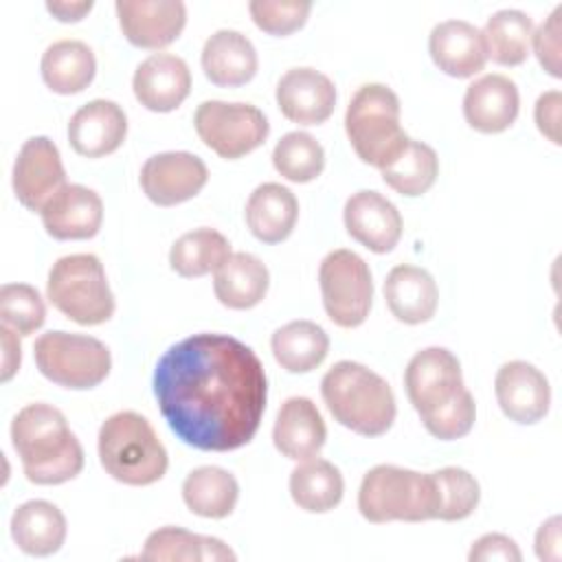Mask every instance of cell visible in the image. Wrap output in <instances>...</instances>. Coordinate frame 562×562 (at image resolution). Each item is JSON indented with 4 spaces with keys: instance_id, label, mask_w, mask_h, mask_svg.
I'll return each mask as SVG.
<instances>
[{
    "instance_id": "cell-1",
    "label": "cell",
    "mask_w": 562,
    "mask_h": 562,
    "mask_svg": "<svg viewBox=\"0 0 562 562\" xmlns=\"http://www.w3.org/2000/svg\"><path fill=\"white\" fill-rule=\"evenodd\" d=\"M154 395L187 446L228 452L259 430L268 382L259 356L228 334H193L171 345L154 371Z\"/></svg>"
},
{
    "instance_id": "cell-2",
    "label": "cell",
    "mask_w": 562,
    "mask_h": 562,
    "mask_svg": "<svg viewBox=\"0 0 562 562\" xmlns=\"http://www.w3.org/2000/svg\"><path fill=\"white\" fill-rule=\"evenodd\" d=\"M404 386L413 408L432 437L452 441L472 430L476 404L463 386L459 358L446 347L417 351L404 371Z\"/></svg>"
},
{
    "instance_id": "cell-3",
    "label": "cell",
    "mask_w": 562,
    "mask_h": 562,
    "mask_svg": "<svg viewBox=\"0 0 562 562\" xmlns=\"http://www.w3.org/2000/svg\"><path fill=\"white\" fill-rule=\"evenodd\" d=\"M11 441L24 474L35 485H59L83 468V448L64 413L50 404L24 406L11 424Z\"/></svg>"
},
{
    "instance_id": "cell-4",
    "label": "cell",
    "mask_w": 562,
    "mask_h": 562,
    "mask_svg": "<svg viewBox=\"0 0 562 562\" xmlns=\"http://www.w3.org/2000/svg\"><path fill=\"white\" fill-rule=\"evenodd\" d=\"M321 395L334 419L358 435L380 437L395 422L389 382L360 362H336L321 380Z\"/></svg>"
},
{
    "instance_id": "cell-5",
    "label": "cell",
    "mask_w": 562,
    "mask_h": 562,
    "mask_svg": "<svg viewBox=\"0 0 562 562\" xmlns=\"http://www.w3.org/2000/svg\"><path fill=\"white\" fill-rule=\"evenodd\" d=\"M99 461L125 485H151L167 472L169 457L151 424L134 411L108 417L99 430Z\"/></svg>"
},
{
    "instance_id": "cell-6",
    "label": "cell",
    "mask_w": 562,
    "mask_h": 562,
    "mask_svg": "<svg viewBox=\"0 0 562 562\" xmlns=\"http://www.w3.org/2000/svg\"><path fill=\"white\" fill-rule=\"evenodd\" d=\"M347 138L358 158L378 169L389 167L408 145L400 125V99L384 83H364L345 112Z\"/></svg>"
},
{
    "instance_id": "cell-7",
    "label": "cell",
    "mask_w": 562,
    "mask_h": 562,
    "mask_svg": "<svg viewBox=\"0 0 562 562\" xmlns=\"http://www.w3.org/2000/svg\"><path fill=\"white\" fill-rule=\"evenodd\" d=\"M358 509L375 525L435 520L437 492L432 474L380 463L362 476Z\"/></svg>"
},
{
    "instance_id": "cell-8",
    "label": "cell",
    "mask_w": 562,
    "mask_h": 562,
    "mask_svg": "<svg viewBox=\"0 0 562 562\" xmlns=\"http://www.w3.org/2000/svg\"><path fill=\"white\" fill-rule=\"evenodd\" d=\"M48 301L79 325H101L114 314V294L99 257L79 252L57 259L46 281Z\"/></svg>"
},
{
    "instance_id": "cell-9",
    "label": "cell",
    "mask_w": 562,
    "mask_h": 562,
    "mask_svg": "<svg viewBox=\"0 0 562 562\" xmlns=\"http://www.w3.org/2000/svg\"><path fill=\"white\" fill-rule=\"evenodd\" d=\"M40 373L64 389H92L101 384L112 367L110 349L83 334L46 331L33 345Z\"/></svg>"
},
{
    "instance_id": "cell-10",
    "label": "cell",
    "mask_w": 562,
    "mask_h": 562,
    "mask_svg": "<svg viewBox=\"0 0 562 562\" xmlns=\"http://www.w3.org/2000/svg\"><path fill=\"white\" fill-rule=\"evenodd\" d=\"M323 307L331 323L351 329L367 321L373 301V281L367 261L353 250H331L318 268Z\"/></svg>"
},
{
    "instance_id": "cell-11",
    "label": "cell",
    "mask_w": 562,
    "mask_h": 562,
    "mask_svg": "<svg viewBox=\"0 0 562 562\" xmlns=\"http://www.w3.org/2000/svg\"><path fill=\"white\" fill-rule=\"evenodd\" d=\"M200 140L220 158L235 160L261 147L270 125L266 114L250 103L204 101L193 116Z\"/></svg>"
},
{
    "instance_id": "cell-12",
    "label": "cell",
    "mask_w": 562,
    "mask_h": 562,
    "mask_svg": "<svg viewBox=\"0 0 562 562\" xmlns=\"http://www.w3.org/2000/svg\"><path fill=\"white\" fill-rule=\"evenodd\" d=\"M209 180L204 160L189 151H162L140 169L143 193L158 206H176L195 198Z\"/></svg>"
},
{
    "instance_id": "cell-13",
    "label": "cell",
    "mask_w": 562,
    "mask_h": 562,
    "mask_svg": "<svg viewBox=\"0 0 562 562\" xmlns=\"http://www.w3.org/2000/svg\"><path fill=\"white\" fill-rule=\"evenodd\" d=\"M66 184V171L57 145L48 136H31L18 151L13 165V191L22 206L42 211Z\"/></svg>"
},
{
    "instance_id": "cell-14",
    "label": "cell",
    "mask_w": 562,
    "mask_h": 562,
    "mask_svg": "<svg viewBox=\"0 0 562 562\" xmlns=\"http://www.w3.org/2000/svg\"><path fill=\"white\" fill-rule=\"evenodd\" d=\"M114 9L125 40L138 48H165L187 24V7L180 0H119Z\"/></svg>"
},
{
    "instance_id": "cell-15",
    "label": "cell",
    "mask_w": 562,
    "mask_h": 562,
    "mask_svg": "<svg viewBox=\"0 0 562 562\" xmlns=\"http://www.w3.org/2000/svg\"><path fill=\"white\" fill-rule=\"evenodd\" d=\"M494 391L501 411L516 424H536L549 413V380L531 362H505L496 371Z\"/></svg>"
},
{
    "instance_id": "cell-16",
    "label": "cell",
    "mask_w": 562,
    "mask_h": 562,
    "mask_svg": "<svg viewBox=\"0 0 562 562\" xmlns=\"http://www.w3.org/2000/svg\"><path fill=\"white\" fill-rule=\"evenodd\" d=\"M277 105L292 123L321 125L336 108V88L316 68H290L277 83Z\"/></svg>"
},
{
    "instance_id": "cell-17",
    "label": "cell",
    "mask_w": 562,
    "mask_h": 562,
    "mask_svg": "<svg viewBox=\"0 0 562 562\" xmlns=\"http://www.w3.org/2000/svg\"><path fill=\"white\" fill-rule=\"evenodd\" d=\"M345 228L371 252H389L402 237V215L397 206L378 191H358L345 202Z\"/></svg>"
},
{
    "instance_id": "cell-18",
    "label": "cell",
    "mask_w": 562,
    "mask_h": 562,
    "mask_svg": "<svg viewBox=\"0 0 562 562\" xmlns=\"http://www.w3.org/2000/svg\"><path fill=\"white\" fill-rule=\"evenodd\" d=\"M132 88L143 108L151 112H171L191 92V70L178 55L154 53L138 64Z\"/></svg>"
},
{
    "instance_id": "cell-19",
    "label": "cell",
    "mask_w": 562,
    "mask_h": 562,
    "mask_svg": "<svg viewBox=\"0 0 562 562\" xmlns=\"http://www.w3.org/2000/svg\"><path fill=\"white\" fill-rule=\"evenodd\" d=\"M46 233L55 239H90L103 222V202L83 184H64L40 211Z\"/></svg>"
},
{
    "instance_id": "cell-20",
    "label": "cell",
    "mask_w": 562,
    "mask_h": 562,
    "mask_svg": "<svg viewBox=\"0 0 562 562\" xmlns=\"http://www.w3.org/2000/svg\"><path fill=\"white\" fill-rule=\"evenodd\" d=\"M127 134L123 108L108 99H94L81 105L68 123V140L79 156L101 158L116 151Z\"/></svg>"
},
{
    "instance_id": "cell-21",
    "label": "cell",
    "mask_w": 562,
    "mask_h": 562,
    "mask_svg": "<svg viewBox=\"0 0 562 562\" xmlns=\"http://www.w3.org/2000/svg\"><path fill=\"white\" fill-rule=\"evenodd\" d=\"M520 97L516 83L505 75H483L472 81L463 97V116L483 134L505 132L518 116Z\"/></svg>"
},
{
    "instance_id": "cell-22",
    "label": "cell",
    "mask_w": 562,
    "mask_h": 562,
    "mask_svg": "<svg viewBox=\"0 0 562 562\" xmlns=\"http://www.w3.org/2000/svg\"><path fill=\"white\" fill-rule=\"evenodd\" d=\"M428 50L437 68L457 79L481 72L487 61L483 33L465 20L439 22L430 31Z\"/></svg>"
},
{
    "instance_id": "cell-23",
    "label": "cell",
    "mask_w": 562,
    "mask_h": 562,
    "mask_svg": "<svg viewBox=\"0 0 562 562\" xmlns=\"http://www.w3.org/2000/svg\"><path fill=\"white\" fill-rule=\"evenodd\" d=\"M325 439V422L310 397H288L281 404L272 428V441L283 457L292 461L316 457Z\"/></svg>"
},
{
    "instance_id": "cell-24",
    "label": "cell",
    "mask_w": 562,
    "mask_h": 562,
    "mask_svg": "<svg viewBox=\"0 0 562 562\" xmlns=\"http://www.w3.org/2000/svg\"><path fill=\"white\" fill-rule=\"evenodd\" d=\"M257 66V50L252 42L239 31L220 29L204 42L202 70L215 86H244L255 77Z\"/></svg>"
},
{
    "instance_id": "cell-25",
    "label": "cell",
    "mask_w": 562,
    "mask_h": 562,
    "mask_svg": "<svg viewBox=\"0 0 562 562\" xmlns=\"http://www.w3.org/2000/svg\"><path fill=\"white\" fill-rule=\"evenodd\" d=\"M384 299L397 321L406 325H419L435 316L439 290L428 270L400 263L386 274Z\"/></svg>"
},
{
    "instance_id": "cell-26",
    "label": "cell",
    "mask_w": 562,
    "mask_h": 562,
    "mask_svg": "<svg viewBox=\"0 0 562 562\" xmlns=\"http://www.w3.org/2000/svg\"><path fill=\"white\" fill-rule=\"evenodd\" d=\"M299 217L294 193L279 182L259 184L246 202V224L263 244H279L290 237Z\"/></svg>"
},
{
    "instance_id": "cell-27",
    "label": "cell",
    "mask_w": 562,
    "mask_h": 562,
    "mask_svg": "<svg viewBox=\"0 0 562 562\" xmlns=\"http://www.w3.org/2000/svg\"><path fill=\"white\" fill-rule=\"evenodd\" d=\"M270 272L261 259L250 252H231L213 272V290L222 305L231 310H250L268 292Z\"/></svg>"
},
{
    "instance_id": "cell-28",
    "label": "cell",
    "mask_w": 562,
    "mask_h": 562,
    "mask_svg": "<svg viewBox=\"0 0 562 562\" xmlns=\"http://www.w3.org/2000/svg\"><path fill=\"white\" fill-rule=\"evenodd\" d=\"M11 538L29 555H50L66 540V518L48 501H26L11 516Z\"/></svg>"
},
{
    "instance_id": "cell-29",
    "label": "cell",
    "mask_w": 562,
    "mask_h": 562,
    "mask_svg": "<svg viewBox=\"0 0 562 562\" xmlns=\"http://www.w3.org/2000/svg\"><path fill=\"white\" fill-rule=\"evenodd\" d=\"M42 79L57 94H77L90 86L97 59L88 44L79 40L53 42L42 55Z\"/></svg>"
},
{
    "instance_id": "cell-30",
    "label": "cell",
    "mask_w": 562,
    "mask_h": 562,
    "mask_svg": "<svg viewBox=\"0 0 562 562\" xmlns=\"http://www.w3.org/2000/svg\"><path fill=\"white\" fill-rule=\"evenodd\" d=\"M270 347L285 371L307 373L327 358L329 336L312 321H292L272 334Z\"/></svg>"
},
{
    "instance_id": "cell-31",
    "label": "cell",
    "mask_w": 562,
    "mask_h": 562,
    "mask_svg": "<svg viewBox=\"0 0 562 562\" xmlns=\"http://www.w3.org/2000/svg\"><path fill=\"white\" fill-rule=\"evenodd\" d=\"M342 474L327 459L310 457L290 474V496L310 514H325L334 509L342 501Z\"/></svg>"
},
{
    "instance_id": "cell-32",
    "label": "cell",
    "mask_w": 562,
    "mask_h": 562,
    "mask_svg": "<svg viewBox=\"0 0 562 562\" xmlns=\"http://www.w3.org/2000/svg\"><path fill=\"white\" fill-rule=\"evenodd\" d=\"M237 498V479L217 465L195 468L182 483L184 505L202 518H226L235 509Z\"/></svg>"
},
{
    "instance_id": "cell-33",
    "label": "cell",
    "mask_w": 562,
    "mask_h": 562,
    "mask_svg": "<svg viewBox=\"0 0 562 562\" xmlns=\"http://www.w3.org/2000/svg\"><path fill=\"white\" fill-rule=\"evenodd\" d=\"M140 558L156 562H204L235 560V553L217 538L191 533L182 527H160L147 536Z\"/></svg>"
},
{
    "instance_id": "cell-34",
    "label": "cell",
    "mask_w": 562,
    "mask_h": 562,
    "mask_svg": "<svg viewBox=\"0 0 562 562\" xmlns=\"http://www.w3.org/2000/svg\"><path fill=\"white\" fill-rule=\"evenodd\" d=\"M487 57L498 66H520L531 50L533 22L518 9H501L483 26Z\"/></svg>"
},
{
    "instance_id": "cell-35",
    "label": "cell",
    "mask_w": 562,
    "mask_h": 562,
    "mask_svg": "<svg viewBox=\"0 0 562 562\" xmlns=\"http://www.w3.org/2000/svg\"><path fill=\"white\" fill-rule=\"evenodd\" d=\"M231 255L228 239L215 228H198L180 235L169 250V266L184 279L215 272Z\"/></svg>"
},
{
    "instance_id": "cell-36",
    "label": "cell",
    "mask_w": 562,
    "mask_h": 562,
    "mask_svg": "<svg viewBox=\"0 0 562 562\" xmlns=\"http://www.w3.org/2000/svg\"><path fill=\"white\" fill-rule=\"evenodd\" d=\"M382 180L400 195L415 198L426 193L439 173V158L435 149L422 140H408L404 151L384 169Z\"/></svg>"
},
{
    "instance_id": "cell-37",
    "label": "cell",
    "mask_w": 562,
    "mask_h": 562,
    "mask_svg": "<svg viewBox=\"0 0 562 562\" xmlns=\"http://www.w3.org/2000/svg\"><path fill=\"white\" fill-rule=\"evenodd\" d=\"M274 169L290 182H310L325 167L323 145L307 132H288L272 151Z\"/></svg>"
},
{
    "instance_id": "cell-38",
    "label": "cell",
    "mask_w": 562,
    "mask_h": 562,
    "mask_svg": "<svg viewBox=\"0 0 562 562\" xmlns=\"http://www.w3.org/2000/svg\"><path fill=\"white\" fill-rule=\"evenodd\" d=\"M435 481V492H437V520L454 522L468 518L481 498V490L476 479L457 465L441 468L437 472H430Z\"/></svg>"
},
{
    "instance_id": "cell-39",
    "label": "cell",
    "mask_w": 562,
    "mask_h": 562,
    "mask_svg": "<svg viewBox=\"0 0 562 562\" xmlns=\"http://www.w3.org/2000/svg\"><path fill=\"white\" fill-rule=\"evenodd\" d=\"M0 318L2 325L13 329L18 336H31L44 325V299L33 285L4 283L0 288Z\"/></svg>"
},
{
    "instance_id": "cell-40",
    "label": "cell",
    "mask_w": 562,
    "mask_h": 562,
    "mask_svg": "<svg viewBox=\"0 0 562 562\" xmlns=\"http://www.w3.org/2000/svg\"><path fill=\"white\" fill-rule=\"evenodd\" d=\"M252 22L270 35H290L299 31L310 11L312 2L307 0H252L248 4Z\"/></svg>"
},
{
    "instance_id": "cell-41",
    "label": "cell",
    "mask_w": 562,
    "mask_h": 562,
    "mask_svg": "<svg viewBox=\"0 0 562 562\" xmlns=\"http://www.w3.org/2000/svg\"><path fill=\"white\" fill-rule=\"evenodd\" d=\"M560 15H562V7H555V11L531 35L536 57L551 77L562 75L560 72Z\"/></svg>"
},
{
    "instance_id": "cell-42",
    "label": "cell",
    "mask_w": 562,
    "mask_h": 562,
    "mask_svg": "<svg viewBox=\"0 0 562 562\" xmlns=\"http://www.w3.org/2000/svg\"><path fill=\"white\" fill-rule=\"evenodd\" d=\"M468 560L472 562H487V560H503V562H520L522 553L518 549V544L503 533H485L481 536L470 553Z\"/></svg>"
},
{
    "instance_id": "cell-43",
    "label": "cell",
    "mask_w": 562,
    "mask_h": 562,
    "mask_svg": "<svg viewBox=\"0 0 562 562\" xmlns=\"http://www.w3.org/2000/svg\"><path fill=\"white\" fill-rule=\"evenodd\" d=\"M560 108H562V94L560 90H549L542 92L536 101V125L538 130L553 143L560 145Z\"/></svg>"
},
{
    "instance_id": "cell-44",
    "label": "cell",
    "mask_w": 562,
    "mask_h": 562,
    "mask_svg": "<svg viewBox=\"0 0 562 562\" xmlns=\"http://www.w3.org/2000/svg\"><path fill=\"white\" fill-rule=\"evenodd\" d=\"M562 538H560V516L544 520L536 533V555L540 560L558 562L562 558Z\"/></svg>"
},
{
    "instance_id": "cell-45",
    "label": "cell",
    "mask_w": 562,
    "mask_h": 562,
    "mask_svg": "<svg viewBox=\"0 0 562 562\" xmlns=\"http://www.w3.org/2000/svg\"><path fill=\"white\" fill-rule=\"evenodd\" d=\"M2 334V382H9L13 378V373L20 367V342H18V334L13 329H9L7 325L0 327Z\"/></svg>"
},
{
    "instance_id": "cell-46",
    "label": "cell",
    "mask_w": 562,
    "mask_h": 562,
    "mask_svg": "<svg viewBox=\"0 0 562 562\" xmlns=\"http://www.w3.org/2000/svg\"><path fill=\"white\" fill-rule=\"evenodd\" d=\"M46 9L59 20V22H79L86 13H90L92 9V0H83V2H46Z\"/></svg>"
}]
</instances>
